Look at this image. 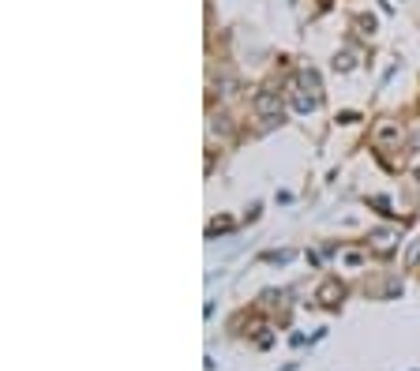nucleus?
I'll return each mask as SVG.
<instances>
[{"instance_id":"7","label":"nucleus","mask_w":420,"mask_h":371,"mask_svg":"<svg viewBox=\"0 0 420 371\" xmlns=\"http://www.w3.org/2000/svg\"><path fill=\"white\" fill-rule=\"evenodd\" d=\"M413 143H416V150H420V131H416V135H413Z\"/></svg>"},{"instance_id":"1","label":"nucleus","mask_w":420,"mask_h":371,"mask_svg":"<svg viewBox=\"0 0 420 371\" xmlns=\"http://www.w3.org/2000/svg\"><path fill=\"white\" fill-rule=\"evenodd\" d=\"M255 113L262 116V121H282L285 105H282L278 90H259V94H255Z\"/></svg>"},{"instance_id":"2","label":"nucleus","mask_w":420,"mask_h":371,"mask_svg":"<svg viewBox=\"0 0 420 371\" xmlns=\"http://www.w3.org/2000/svg\"><path fill=\"white\" fill-rule=\"evenodd\" d=\"M353 68H357V52H353V49L334 52V72H353Z\"/></svg>"},{"instance_id":"6","label":"nucleus","mask_w":420,"mask_h":371,"mask_svg":"<svg viewBox=\"0 0 420 371\" xmlns=\"http://www.w3.org/2000/svg\"><path fill=\"white\" fill-rule=\"evenodd\" d=\"M409 262H413V267H416V262H420V240L409 248Z\"/></svg>"},{"instance_id":"4","label":"nucleus","mask_w":420,"mask_h":371,"mask_svg":"<svg viewBox=\"0 0 420 371\" xmlns=\"http://www.w3.org/2000/svg\"><path fill=\"white\" fill-rule=\"evenodd\" d=\"M372 240H375V248H390L394 233H387V229H375V233H372Z\"/></svg>"},{"instance_id":"5","label":"nucleus","mask_w":420,"mask_h":371,"mask_svg":"<svg viewBox=\"0 0 420 371\" xmlns=\"http://www.w3.org/2000/svg\"><path fill=\"white\" fill-rule=\"evenodd\" d=\"M323 297H326V300H331V297H341V289L331 282V285H323Z\"/></svg>"},{"instance_id":"3","label":"nucleus","mask_w":420,"mask_h":371,"mask_svg":"<svg viewBox=\"0 0 420 371\" xmlns=\"http://www.w3.org/2000/svg\"><path fill=\"white\" fill-rule=\"evenodd\" d=\"M357 34H375V16H357Z\"/></svg>"},{"instance_id":"8","label":"nucleus","mask_w":420,"mask_h":371,"mask_svg":"<svg viewBox=\"0 0 420 371\" xmlns=\"http://www.w3.org/2000/svg\"><path fill=\"white\" fill-rule=\"evenodd\" d=\"M413 169H416V177H420V162H416V165H413Z\"/></svg>"}]
</instances>
